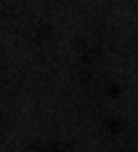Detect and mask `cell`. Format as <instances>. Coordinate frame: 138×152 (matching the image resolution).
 <instances>
[{
    "label": "cell",
    "instance_id": "obj_1",
    "mask_svg": "<svg viewBox=\"0 0 138 152\" xmlns=\"http://www.w3.org/2000/svg\"><path fill=\"white\" fill-rule=\"evenodd\" d=\"M31 152H69L67 146L60 145V142H48V145H42V146H37Z\"/></svg>",
    "mask_w": 138,
    "mask_h": 152
}]
</instances>
